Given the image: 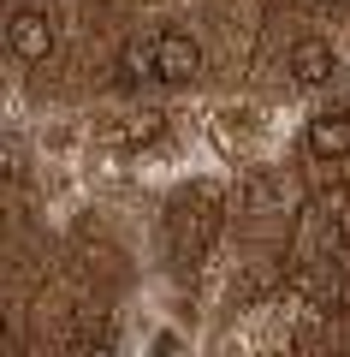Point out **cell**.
<instances>
[{"instance_id":"1","label":"cell","mask_w":350,"mask_h":357,"mask_svg":"<svg viewBox=\"0 0 350 357\" xmlns=\"http://www.w3.org/2000/svg\"><path fill=\"white\" fill-rule=\"evenodd\" d=\"M196 72H202V48H196V36H184V30H161V36H154V84L184 89Z\"/></svg>"},{"instance_id":"2","label":"cell","mask_w":350,"mask_h":357,"mask_svg":"<svg viewBox=\"0 0 350 357\" xmlns=\"http://www.w3.org/2000/svg\"><path fill=\"white\" fill-rule=\"evenodd\" d=\"M6 48L18 54V60H48L54 54V18L42 13V6H24V13H13V24H6Z\"/></svg>"},{"instance_id":"3","label":"cell","mask_w":350,"mask_h":357,"mask_svg":"<svg viewBox=\"0 0 350 357\" xmlns=\"http://www.w3.org/2000/svg\"><path fill=\"white\" fill-rule=\"evenodd\" d=\"M333 72H338V54H333V42H326V36H303L297 48H291V77H297L303 89L333 84Z\"/></svg>"},{"instance_id":"4","label":"cell","mask_w":350,"mask_h":357,"mask_svg":"<svg viewBox=\"0 0 350 357\" xmlns=\"http://www.w3.org/2000/svg\"><path fill=\"white\" fill-rule=\"evenodd\" d=\"M303 143H309V155H321V161H344L350 155V114H338V107L315 114L309 131H303Z\"/></svg>"},{"instance_id":"5","label":"cell","mask_w":350,"mask_h":357,"mask_svg":"<svg viewBox=\"0 0 350 357\" xmlns=\"http://www.w3.org/2000/svg\"><path fill=\"white\" fill-rule=\"evenodd\" d=\"M119 77H125V84H154V36L149 42H125V54H119Z\"/></svg>"}]
</instances>
